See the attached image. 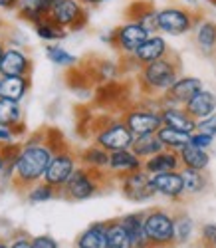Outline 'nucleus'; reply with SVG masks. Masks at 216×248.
I'll use <instances>...</instances> for the list:
<instances>
[{
    "instance_id": "f257e3e1",
    "label": "nucleus",
    "mask_w": 216,
    "mask_h": 248,
    "mask_svg": "<svg viewBox=\"0 0 216 248\" xmlns=\"http://www.w3.org/2000/svg\"><path fill=\"white\" fill-rule=\"evenodd\" d=\"M46 131L40 133L38 139L26 141L20 149L14 165H12V183L20 191H28L32 185L44 181L46 169L54 157V149L44 139Z\"/></svg>"
},
{
    "instance_id": "f03ea898",
    "label": "nucleus",
    "mask_w": 216,
    "mask_h": 248,
    "mask_svg": "<svg viewBox=\"0 0 216 248\" xmlns=\"http://www.w3.org/2000/svg\"><path fill=\"white\" fill-rule=\"evenodd\" d=\"M181 78V60L175 52L169 56L147 64L137 72V84L143 92V95L149 97H161L175 81Z\"/></svg>"
},
{
    "instance_id": "7ed1b4c3",
    "label": "nucleus",
    "mask_w": 216,
    "mask_h": 248,
    "mask_svg": "<svg viewBox=\"0 0 216 248\" xmlns=\"http://www.w3.org/2000/svg\"><path fill=\"white\" fill-rule=\"evenodd\" d=\"M107 177H111L107 171H93L79 165L74 171V175L70 177V181L60 189V195L68 201H88L92 197H95L97 193H101V189H105L107 185Z\"/></svg>"
},
{
    "instance_id": "20e7f679",
    "label": "nucleus",
    "mask_w": 216,
    "mask_h": 248,
    "mask_svg": "<svg viewBox=\"0 0 216 248\" xmlns=\"http://www.w3.org/2000/svg\"><path fill=\"white\" fill-rule=\"evenodd\" d=\"M145 234L151 248H175V215L167 209L145 211Z\"/></svg>"
},
{
    "instance_id": "39448f33",
    "label": "nucleus",
    "mask_w": 216,
    "mask_h": 248,
    "mask_svg": "<svg viewBox=\"0 0 216 248\" xmlns=\"http://www.w3.org/2000/svg\"><path fill=\"white\" fill-rule=\"evenodd\" d=\"M149 36L151 32L145 26H141L135 20H125L123 24H119L111 32L103 34L101 40L111 44V48H115V52L121 54V58H129L141 48V44Z\"/></svg>"
},
{
    "instance_id": "423d86ee",
    "label": "nucleus",
    "mask_w": 216,
    "mask_h": 248,
    "mask_svg": "<svg viewBox=\"0 0 216 248\" xmlns=\"http://www.w3.org/2000/svg\"><path fill=\"white\" fill-rule=\"evenodd\" d=\"M201 14L192 12L188 6L183 4H170V6H163L159 8L157 14V26L159 32L169 34V36H185L188 32L194 30Z\"/></svg>"
},
{
    "instance_id": "0eeeda50",
    "label": "nucleus",
    "mask_w": 216,
    "mask_h": 248,
    "mask_svg": "<svg viewBox=\"0 0 216 248\" xmlns=\"http://www.w3.org/2000/svg\"><path fill=\"white\" fill-rule=\"evenodd\" d=\"M135 135L131 133V129L127 127V123L121 119H109L107 123L95 131L93 135V143L99 147H103L105 151H123V149H131Z\"/></svg>"
},
{
    "instance_id": "6e6552de",
    "label": "nucleus",
    "mask_w": 216,
    "mask_h": 248,
    "mask_svg": "<svg viewBox=\"0 0 216 248\" xmlns=\"http://www.w3.org/2000/svg\"><path fill=\"white\" fill-rule=\"evenodd\" d=\"M123 121L131 129L135 137L157 133L163 127L161 108H149V106H135L123 113Z\"/></svg>"
},
{
    "instance_id": "1a4fd4ad",
    "label": "nucleus",
    "mask_w": 216,
    "mask_h": 248,
    "mask_svg": "<svg viewBox=\"0 0 216 248\" xmlns=\"http://www.w3.org/2000/svg\"><path fill=\"white\" fill-rule=\"evenodd\" d=\"M79 157L77 153H74L70 147H63L60 151L54 153L48 169H46V175H44V181L54 185L56 189H62L63 185H66L70 181V177L74 175V171L79 167L77 165Z\"/></svg>"
},
{
    "instance_id": "9d476101",
    "label": "nucleus",
    "mask_w": 216,
    "mask_h": 248,
    "mask_svg": "<svg viewBox=\"0 0 216 248\" xmlns=\"http://www.w3.org/2000/svg\"><path fill=\"white\" fill-rule=\"evenodd\" d=\"M48 18L68 32H77L88 24V12L79 0H60L50 10Z\"/></svg>"
},
{
    "instance_id": "9b49d317",
    "label": "nucleus",
    "mask_w": 216,
    "mask_h": 248,
    "mask_svg": "<svg viewBox=\"0 0 216 248\" xmlns=\"http://www.w3.org/2000/svg\"><path fill=\"white\" fill-rule=\"evenodd\" d=\"M202 79L197 76H181L175 84H172L161 97H159V106H179L185 108L186 103L202 90Z\"/></svg>"
},
{
    "instance_id": "f8f14e48",
    "label": "nucleus",
    "mask_w": 216,
    "mask_h": 248,
    "mask_svg": "<svg viewBox=\"0 0 216 248\" xmlns=\"http://www.w3.org/2000/svg\"><path fill=\"white\" fill-rule=\"evenodd\" d=\"M119 189L125 199L133 202H147L153 197H157L153 185H151V175L145 169H139L135 173H129L119 179Z\"/></svg>"
},
{
    "instance_id": "ddd939ff",
    "label": "nucleus",
    "mask_w": 216,
    "mask_h": 248,
    "mask_svg": "<svg viewBox=\"0 0 216 248\" xmlns=\"http://www.w3.org/2000/svg\"><path fill=\"white\" fill-rule=\"evenodd\" d=\"M169 54H170V46L165 40V36L151 34L145 42L141 44V48L133 56H129V58L133 60V64L137 66V70H141L143 66L153 64V62H157V60H161V58H165Z\"/></svg>"
},
{
    "instance_id": "4468645a",
    "label": "nucleus",
    "mask_w": 216,
    "mask_h": 248,
    "mask_svg": "<svg viewBox=\"0 0 216 248\" xmlns=\"http://www.w3.org/2000/svg\"><path fill=\"white\" fill-rule=\"evenodd\" d=\"M151 185L159 197L169 201H183L185 195V181L181 171H169V173H155L151 175Z\"/></svg>"
},
{
    "instance_id": "2eb2a0df",
    "label": "nucleus",
    "mask_w": 216,
    "mask_h": 248,
    "mask_svg": "<svg viewBox=\"0 0 216 248\" xmlns=\"http://www.w3.org/2000/svg\"><path fill=\"white\" fill-rule=\"evenodd\" d=\"M192 38H194V46H197L201 56L216 58V22L214 20L199 16L194 30H192Z\"/></svg>"
},
{
    "instance_id": "dca6fc26",
    "label": "nucleus",
    "mask_w": 216,
    "mask_h": 248,
    "mask_svg": "<svg viewBox=\"0 0 216 248\" xmlns=\"http://www.w3.org/2000/svg\"><path fill=\"white\" fill-rule=\"evenodd\" d=\"M0 70L4 76H30L34 70V62L26 50L6 46L2 62H0Z\"/></svg>"
},
{
    "instance_id": "f3484780",
    "label": "nucleus",
    "mask_w": 216,
    "mask_h": 248,
    "mask_svg": "<svg viewBox=\"0 0 216 248\" xmlns=\"http://www.w3.org/2000/svg\"><path fill=\"white\" fill-rule=\"evenodd\" d=\"M143 169V159L137 157L131 149H123V151H113L109 155V167H107V173L111 175V179H121L129 173H135Z\"/></svg>"
},
{
    "instance_id": "a211bd4d",
    "label": "nucleus",
    "mask_w": 216,
    "mask_h": 248,
    "mask_svg": "<svg viewBox=\"0 0 216 248\" xmlns=\"http://www.w3.org/2000/svg\"><path fill=\"white\" fill-rule=\"evenodd\" d=\"M125 14H127V20H135L141 26H145L151 34L159 32V26H157L159 8H155V4L149 2V0H135V2L127 6Z\"/></svg>"
},
{
    "instance_id": "6ab92c4d",
    "label": "nucleus",
    "mask_w": 216,
    "mask_h": 248,
    "mask_svg": "<svg viewBox=\"0 0 216 248\" xmlns=\"http://www.w3.org/2000/svg\"><path fill=\"white\" fill-rule=\"evenodd\" d=\"M161 117H163V125L179 129L185 133H194L197 131V119L190 117L185 108L179 106H163L161 108Z\"/></svg>"
},
{
    "instance_id": "aec40b11",
    "label": "nucleus",
    "mask_w": 216,
    "mask_h": 248,
    "mask_svg": "<svg viewBox=\"0 0 216 248\" xmlns=\"http://www.w3.org/2000/svg\"><path fill=\"white\" fill-rule=\"evenodd\" d=\"M143 169L149 175H155V173H169V171H181L183 165H181V157L177 151H170V149H163L157 155L149 157L143 161Z\"/></svg>"
},
{
    "instance_id": "412c9836",
    "label": "nucleus",
    "mask_w": 216,
    "mask_h": 248,
    "mask_svg": "<svg viewBox=\"0 0 216 248\" xmlns=\"http://www.w3.org/2000/svg\"><path fill=\"white\" fill-rule=\"evenodd\" d=\"M185 109L188 111L190 117H194L197 121H201V119H204V117L216 113V93H214L212 90L202 88L197 95H194V97L186 103Z\"/></svg>"
},
{
    "instance_id": "4be33fe9",
    "label": "nucleus",
    "mask_w": 216,
    "mask_h": 248,
    "mask_svg": "<svg viewBox=\"0 0 216 248\" xmlns=\"http://www.w3.org/2000/svg\"><path fill=\"white\" fill-rule=\"evenodd\" d=\"M30 88H32L30 76H4L2 81H0V97L22 101L30 92Z\"/></svg>"
},
{
    "instance_id": "5701e85b",
    "label": "nucleus",
    "mask_w": 216,
    "mask_h": 248,
    "mask_svg": "<svg viewBox=\"0 0 216 248\" xmlns=\"http://www.w3.org/2000/svg\"><path fill=\"white\" fill-rule=\"evenodd\" d=\"M76 248H107V220L92 222L76 238Z\"/></svg>"
},
{
    "instance_id": "b1692460",
    "label": "nucleus",
    "mask_w": 216,
    "mask_h": 248,
    "mask_svg": "<svg viewBox=\"0 0 216 248\" xmlns=\"http://www.w3.org/2000/svg\"><path fill=\"white\" fill-rule=\"evenodd\" d=\"M121 224L125 226V231L131 238L133 246H149L147 234H145V211L143 213H129L119 217Z\"/></svg>"
},
{
    "instance_id": "393cba45",
    "label": "nucleus",
    "mask_w": 216,
    "mask_h": 248,
    "mask_svg": "<svg viewBox=\"0 0 216 248\" xmlns=\"http://www.w3.org/2000/svg\"><path fill=\"white\" fill-rule=\"evenodd\" d=\"M109 155H111L109 151H105L103 147L95 145V143H92L90 147H85L81 153H77L79 163L83 167L93 169V171H107V167H109Z\"/></svg>"
},
{
    "instance_id": "a878e982",
    "label": "nucleus",
    "mask_w": 216,
    "mask_h": 248,
    "mask_svg": "<svg viewBox=\"0 0 216 248\" xmlns=\"http://www.w3.org/2000/svg\"><path fill=\"white\" fill-rule=\"evenodd\" d=\"M183 181H185V195L186 197H199L208 189V175L206 171H199V169H181Z\"/></svg>"
},
{
    "instance_id": "bb28decb",
    "label": "nucleus",
    "mask_w": 216,
    "mask_h": 248,
    "mask_svg": "<svg viewBox=\"0 0 216 248\" xmlns=\"http://www.w3.org/2000/svg\"><path fill=\"white\" fill-rule=\"evenodd\" d=\"M179 157H181V165L186 169H199V171H206L208 165H210V155L206 149H201V147H194V145H188L183 147L179 151Z\"/></svg>"
},
{
    "instance_id": "cd10ccee",
    "label": "nucleus",
    "mask_w": 216,
    "mask_h": 248,
    "mask_svg": "<svg viewBox=\"0 0 216 248\" xmlns=\"http://www.w3.org/2000/svg\"><path fill=\"white\" fill-rule=\"evenodd\" d=\"M163 149H165V147H163L161 139L157 137V133L139 135V137L133 139V145H131V151H133L137 157H141L143 161L149 159V157H153V155H157V153L163 151Z\"/></svg>"
},
{
    "instance_id": "c85d7f7f",
    "label": "nucleus",
    "mask_w": 216,
    "mask_h": 248,
    "mask_svg": "<svg viewBox=\"0 0 216 248\" xmlns=\"http://www.w3.org/2000/svg\"><path fill=\"white\" fill-rule=\"evenodd\" d=\"M20 123H24V111L20 108V101L0 97V125L12 129Z\"/></svg>"
},
{
    "instance_id": "c756f323",
    "label": "nucleus",
    "mask_w": 216,
    "mask_h": 248,
    "mask_svg": "<svg viewBox=\"0 0 216 248\" xmlns=\"http://www.w3.org/2000/svg\"><path fill=\"white\" fill-rule=\"evenodd\" d=\"M157 137L161 139V143H163V147H165V149L177 151V153L190 143V133H185V131H179V129H172V127H167V125H163V127L157 131Z\"/></svg>"
},
{
    "instance_id": "7c9ffc66",
    "label": "nucleus",
    "mask_w": 216,
    "mask_h": 248,
    "mask_svg": "<svg viewBox=\"0 0 216 248\" xmlns=\"http://www.w3.org/2000/svg\"><path fill=\"white\" fill-rule=\"evenodd\" d=\"M34 32L40 40H44V42H48V44H56V42H62V40L68 38V30L58 26L50 18H44L42 22H38L34 26Z\"/></svg>"
},
{
    "instance_id": "2f4dec72",
    "label": "nucleus",
    "mask_w": 216,
    "mask_h": 248,
    "mask_svg": "<svg viewBox=\"0 0 216 248\" xmlns=\"http://www.w3.org/2000/svg\"><path fill=\"white\" fill-rule=\"evenodd\" d=\"M107 248H133L131 238L119 218L107 220Z\"/></svg>"
},
{
    "instance_id": "473e14b6",
    "label": "nucleus",
    "mask_w": 216,
    "mask_h": 248,
    "mask_svg": "<svg viewBox=\"0 0 216 248\" xmlns=\"http://www.w3.org/2000/svg\"><path fill=\"white\" fill-rule=\"evenodd\" d=\"M194 234V220L188 213L179 211L175 213V242L177 246H185L192 240Z\"/></svg>"
},
{
    "instance_id": "72a5a7b5",
    "label": "nucleus",
    "mask_w": 216,
    "mask_h": 248,
    "mask_svg": "<svg viewBox=\"0 0 216 248\" xmlns=\"http://www.w3.org/2000/svg\"><path fill=\"white\" fill-rule=\"evenodd\" d=\"M58 197H62L60 189H56L54 185H50L46 181H40V183L32 185V187L26 191V199L30 202H48V201L58 199Z\"/></svg>"
},
{
    "instance_id": "f704fd0d",
    "label": "nucleus",
    "mask_w": 216,
    "mask_h": 248,
    "mask_svg": "<svg viewBox=\"0 0 216 248\" xmlns=\"http://www.w3.org/2000/svg\"><path fill=\"white\" fill-rule=\"evenodd\" d=\"M46 56L52 64L62 66V68H74L77 64V58L74 54H70L66 48H62L58 44H48L46 46Z\"/></svg>"
},
{
    "instance_id": "c9c22d12",
    "label": "nucleus",
    "mask_w": 216,
    "mask_h": 248,
    "mask_svg": "<svg viewBox=\"0 0 216 248\" xmlns=\"http://www.w3.org/2000/svg\"><path fill=\"white\" fill-rule=\"evenodd\" d=\"M199 244H201V248H214V244H216V222H204L201 226Z\"/></svg>"
},
{
    "instance_id": "e433bc0d",
    "label": "nucleus",
    "mask_w": 216,
    "mask_h": 248,
    "mask_svg": "<svg viewBox=\"0 0 216 248\" xmlns=\"http://www.w3.org/2000/svg\"><path fill=\"white\" fill-rule=\"evenodd\" d=\"M58 2H60V0H20V4H28V6H32L36 12H40L44 18H48L50 10H52Z\"/></svg>"
},
{
    "instance_id": "4c0bfd02",
    "label": "nucleus",
    "mask_w": 216,
    "mask_h": 248,
    "mask_svg": "<svg viewBox=\"0 0 216 248\" xmlns=\"http://www.w3.org/2000/svg\"><path fill=\"white\" fill-rule=\"evenodd\" d=\"M214 139L216 137H212V135H208V133H204V131H194L192 135H190V145H194V147H201V149H210L212 147V143H214Z\"/></svg>"
},
{
    "instance_id": "58836bf2",
    "label": "nucleus",
    "mask_w": 216,
    "mask_h": 248,
    "mask_svg": "<svg viewBox=\"0 0 216 248\" xmlns=\"http://www.w3.org/2000/svg\"><path fill=\"white\" fill-rule=\"evenodd\" d=\"M197 129L199 131H204V133H208L212 137H216V113H212V115L197 121Z\"/></svg>"
},
{
    "instance_id": "ea45409f",
    "label": "nucleus",
    "mask_w": 216,
    "mask_h": 248,
    "mask_svg": "<svg viewBox=\"0 0 216 248\" xmlns=\"http://www.w3.org/2000/svg\"><path fill=\"white\" fill-rule=\"evenodd\" d=\"M32 244H34V248H60V244L56 242V238H52L48 234L34 236L32 238Z\"/></svg>"
},
{
    "instance_id": "a19ab883",
    "label": "nucleus",
    "mask_w": 216,
    "mask_h": 248,
    "mask_svg": "<svg viewBox=\"0 0 216 248\" xmlns=\"http://www.w3.org/2000/svg\"><path fill=\"white\" fill-rule=\"evenodd\" d=\"M8 244H10V248H34L32 238L26 234H16Z\"/></svg>"
},
{
    "instance_id": "79ce46f5",
    "label": "nucleus",
    "mask_w": 216,
    "mask_h": 248,
    "mask_svg": "<svg viewBox=\"0 0 216 248\" xmlns=\"http://www.w3.org/2000/svg\"><path fill=\"white\" fill-rule=\"evenodd\" d=\"M16 135L10 127H4V125H0V145H6V143H14Z\"/></svg>"
},
{
    "instance_id": "37998d69",
    "label": "nucleus",
    "mask_w": 216,
    "mask_h": 248,
    "mask_svg": "<svg viewBox=\"0 0 216 248\" xmlns=\"http://www.w3.org/2000/svg\"><path fill=\"white\" fill-rule=\"evenodd\" d=\"M20 6V0H0V8L2 10H14Z\"/></svg>"
},
{
    "instance_id": "c03bdc74",
    "label": "nucleus",
    "mask_w": 216,
    "mask_h": 248,
    "mask_svg": "<svg viewBox=\"0 0 216 248\" xmlns=\"http://www.w3.org/2000/svg\"><path fill=\"white\" fill-rule=\"evenodd\" d=\"M79 2H81L83 6H97V4L107 2V0H79Z\"/></svg>"
},
{
    "instance_id": "a18cd8bd",
    "label": "nucleus",
    "mask_w": 216,
    "mask_h": 248,
    "mask_svg": "<svg viewBox=\"0 0 216 248\" xmlns=\"http://www.w3.org/2000/svg\"><path fill=\"white\" fill-rule=\"evenodd\" d=\"M179 2H181L183 6H199L201 0H179Z\"/></svg>"
},
{
    "instance_id": "49530a36",
    "label": "nucleus",
    "mask_w": 216,
    "mask_h": 248,
    "mask_svg": "<svg viewBox=\"0 0 216 248\" xmlns=\"http://www.w3.org/2000/svg\"><path fill=\"white\" fill-rule=\"evenodd\" d=\"M4 169H6V159H4L2 151H0V173H4Z\"/></svg>"
},
{
    "instance_id": "de8ad7c7",
    "label": "nucleus",
    "mask_w": 216,
    "mask_h": 248,
    "mask_svg": "<svg viewBox=\"0 0 216 248\" xmlns=\"http://www.w3.org/2000/svg\"><path fill=\"white\" fill-rule=\"evenodd\" d=\"M4 52H6V42L2 38H0V62H2V56H4Z\"/></svg>"
},
{
    "instance_id": "09e8293b",
    "label": "nucleus",
    "mask_w": 216,
    "mask_h": 248,
    "mask_svg": "<svg viewBox=\"0 0 216 248\" xmlns=\"http://www.w3.org/2000/svg\"><path fill=\"white\" fill-rule=\"evenodd\" d=\"M4 28H6V24H4V20H2V16H0V38L4 36Z\"/></svg>"
},
{
    "instance_id": "8fccbe9b",
    "label": "nucleus",
    "mask_w": 216,
    "mask_h": 248,
    "mask_svg": "<svg viewBox=\"0 0 216 248\" xmlns=\"http://www.w3.org/2000/svg\"><path fill=\"white\" fill-rule=\"evenodd\" d=\"M0 248H10V244H8V242H4V240H0Z\"/></svg>"
},
{
    "instance_id": "3c124183",
    "label": "nucleus",
    "mask_w": 216,
    "mask_h": 248,
    "mask_svg": "<svg viewBox=\"0 0 216 248\" xmlns=\"http://www.w3.org/2000/svg\"><path fill=\"white\" fill-rule=\"evenodd\" d=\"M2 78H4V74H2V70H0V81H2Z\"/></svg>"
},
{
    "instance_id": "603ef678",
    "label": "nucleus",
    "mask_w": 216,
    "mask_h": 248,
    "mask_svg": "<svg viewBox=\"0 0 216 248\" xmlns=\"http://www.w3.org/2000/svg\"><path fill=\"white\" fill-rule=\"evenodd\" d=\"M133 248H151V246H133Z\"/></svg>"
},
{
    "instance_id": "864d4df0",
    "label": "nucleus",
    "mask_w": 216,
    "mask_h": 248,
    "mask_svg": "<svg viewBox=\"0 0 216 248\" xmlns=\"http://www.w3.org/2000/svg\"><path fill=\"white\" fill-rule=\"evenodd\" d=\"M208 2H210V4H214V6H216V0H208Z\"/></svg>"
},
{
    "instance_id": "5fc2aeb1",
    "label": "nucleus",
    "mask_w": 216,
    "mask_h": 248,
    "mask_svg": "<svg viewBox=\"0 0 216 248\" xmlns=\"http://www.w3.org/2000/svg\"><path fill=\"white\" fill-rule=\"evenodd\" d=\"M214 248H216V244H214Z\"/></svg>"
}]
</instances>
